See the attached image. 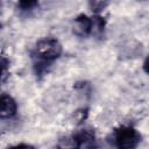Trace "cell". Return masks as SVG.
<instances>
[{"instance_id": "6da1fadb", "label": "cell", "mask_w": 149, "mask_h": 149, "mask_svg": "<svg viewBox=\"0 0 149 149\" xmlns=\"http://www.w3.org/2000/svg\"><path fill=\"white\" fill-rule=\"evenodd\" d=\"M62 55L61 43L52 37L40 40L34 50L31 51V58L34 63V71L36 76H42L48 72L52 63Z\"/></svg>"}, {"instance_id": "7a4b0ae2", "label": "cell", "mask_w": 149, "mask_h": 149, "mask_svg": "<svg viewBox=\"0 0 149 149\" xmlns=\"http://www.w3.org/2000/svg\"><path fill=\"white\" fill-rule=\"evenodd\" d=\"M113 143L116 149H135L141 142V134L133 127H120L114 132Z\"/></svg>"}, {"instance_id": "3957f363", "label": "cell", "mask_w": 149, "mask_h": 149, "mask_svg": "<svg viewBox=\"0 0 149 149\" xmlns=\"http://www.w3.org/2000/svg\"><path fill=\"white\" fill-rule=\"evenodd\" d=\"M93 31V19L85 14L76 17L73 24V33L78 36H87Z\"/></svg>"}, {"instance_id": "277c9868", "label": "cell", "mask_w": 149, "mask_h": 149, "mask_svg": "<svg viewBox=\"0 0 149 149\" xmlns=\"http://www.w3.org/2000/svg\"><path fill=\"white\" fill-rule=\"evenodd\" d=\"M0 116L1 119H6V118H12L16 114L17 111V105L16 101L8 94H2L1 95V100H0Z\"/></svg>"}, {"instance_id": "5b68a950", "label": "cell", "mask_w": 149, "mask_h": 149, "mask_svg": "<svg viewBox=\"0 0 149 149\" xmlns=\"http://www.w3.org/2000/svg\"><path fill=\"white\" fill-rule=\"evenodd\" d=\"M80 147H81L80 141L78 140L76 134H73L61 137L57 142L56 149H80Z\"/></svg>"}, {"instance_id": "8992f818", "label": "cell", "mask_w": 149, "mask_h": 149, "mask_svg": "<svg viewBox=\"0 0 149 149\" xmlns=\"http://www.w3.org/2000/svg\"><path fill=\"white\" fill-rule=\"evenodd\" d=\"M91 9L94 12V13H99L101 12L106 6H107V2H102V1H93V2H90L88 3Z\"/></svg>"}, {"instance_id": "52a82bcc", "label": "cell", "mask_w": 149, "mask_h": 149, "mask_svg": "<svg viewBox=\"0 0 149 149\" xmlns=\"http://www.w3.org/2000/svg\"><path fill=\"white\" fill-rule=\"evenodd\" d=\"M35 6H37V2H36V1H21V2H19V7H20L22 10L33 9Z\"/></svg>"}, {"instance_id": "ba28073f", "label": "cell", "mask_w": 149, "mask_h": 149, "mask_svg": "<svg viewBox=\"0 0 149 149\" xmlns=\"http://www.w3.org/2000/svg\"><path fill=\"white\" fill-rule=\"evenodd\" d=\"M1 65H2V81H5L6 80V77H7V66H8V61L5 58V57H2V59H1Z\"/></svg>"}, {"instance_id": "9c48e42d", "label": "cell", "mask_w": 149, "mask_h": 149, "mask_svg": "<svg viewBox=\"0 0 149 149\" xmlns=\"http://www.w3.org/2000/svg\"><path fill=\"white\" fill-rule=\"evenodd\" d=\"M7 149H35L31 144H27V143H20V144H15V146H12Z\"/></svg>"}, {"instance_id": "30bf717a", "label": "cell", "mask_w": 149, "mask_h": 149, "mask_svg": "<svg viewBox=\"0 0 149 149\" xmlns=\"http://www.w3.org/2000/svg\"><path fill=\"white\" fill-rule=\"evenodd\" d=\"M143 70L149 74V57H147L144 63H143Z\"/></svg>"}, {"instance_id": "8fae6325", "label": "cell", "mask_w": 149, "mask_h": 149, "mask_svg": "<svg viewBox=\"0 0 149 149\" xmlns=\"http://www.w3.org/2000/svg\"><path fill=\"white\" fill-rule=\"evenodd\" d=\"M92 149H98V148H97V147H94V148H92Z\"/></svg>"}]
</instances>
